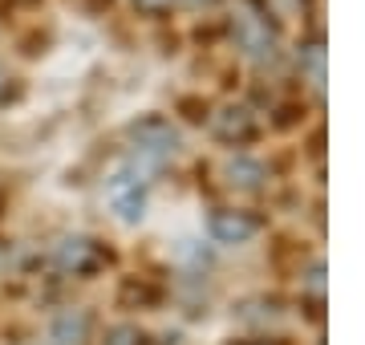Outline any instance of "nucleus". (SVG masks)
<instances>
[{
    "label": "nucleus",
    "instance_id": "1",
    "mask_svg": "<svg viewBox=\"0 0 365 345\" xmlns=\"http://www.w3.org/2000/svg\"><path fill=\"white\" fill-rule=\"evenodd\" d=\"M130 138H134V163L146 167V171L163 167L179 150V134L170 130V122H163V118H143L130 130Z\"/></svg>",
    "mask_w": 365,
    "mask_h": 345
},
{
    "label": "nucleus",
    "instance_id": "2",
    "mask_svg": "<svg viewBox=\"0 0 365 345\" xmlns=\"http://www.w3.org/2000/svg\"><path fill=\"white\" fill-rule=\"evenodd\" d=\"M143 200H146V167L126 163L122 171L110 179V203L122 220H138L143 215Z\"/></svg>",
    "mask_w": 365,
    "mask_h": 345
},
{
    "label": "nucleus",
    "instance_id": "3",
    "mask_svg": "<svg viewBox=\"0 0 365 345\" xmlns=\"http://www.w3.org/2000/svg\"><path fill=\"white\" fill-rule=\"evenodd\" d=\"M57 264L73 277H93L102 264H110V252L90 236H69L57 244Z\"/></svg>",
    "mask_w": 365,
    "mask_h": 345
},
{
    "label": "nucleus",
    "instance_id": "4",
    "mask_svg": "<svg viewBox=\"0 0 365 345\" xmlns=\"http://www.w3.org/2000/svg\"><path fill=\"white\" fill-rule=\"evenodd\" d=\"M260 232V220L248 212H215L211 215V236L220 244H244Z\"/></svg>",
    "mask_w": 365,
    "mask_h": 345
},
{
    "label": "nucleus",
    "instance_id": "5",
    "mask_svg": "<svg viewBox=\"0 0 365 345\" xmlns=\"http://www.w3.org/2000/svg\"><path fill=\"white\" fill-rule=\"evenodd\" d=\"M211 126H215V134L223 143H252L256 138V118L244 106H223Z\"/></svg>",
    "mask_w": 365,
    "mask_h": 345
},
{
    "label": "nucleus",
    "instance_id": "6",
    "mask_svg": "<svg viewBox=\"0 0 365 345\" xmlns=\"http://www.w3.org/2000/svg\"><path fill=\"white\" fill-rule=\"evenodd\" d=\"M86 337V313H61L53 321V341L57 345H81Z\"/></svg>",
    "mask_w": 365,
    "mask_h": 345
},
{
    "label": "nucleus",
    "instance_id": "7",
    "mask_svg": "<svg viewBox=\"0 0 365 345\" xmlns=\"http://www.w3.org/2000/svg\"><path fill=\"white\" fill-rule=\"evenodd\" d=\"M227 175H232V183L240 187H260V163H248V159H235L232 167H227Z\"/></svg>",
    "mask_w": 365,
    "mask_h": 345
},
{
    "label": "nucleus",
    "instance_id": "8",
    "mask_svg": "<svg viewBox=\"0 0 365 345\" xmlns=\"http://www.w3.org/2000/svg\"><path fill=\"white\" fill-rule=\"evenodd\" d=\"M106 345H150V337L138 325H114L106 333Z\"/></svg>",
    "mask_w": 365,
    "mask_h": 345
},
{
    "label": "nucleus",
    "instance_id": "9",
    "mask_svg": "<svg viewBox=\"0 0 365 345\" xmlns=\"http://www.w3.org/2000/svg\"><path fill=\"white\" fill-rule=\"evenodd\" d=\"M9 98H13V78H9V73L0 69V106H4Z\"/></svg>",
    "mask_w": 365,
    "mask_h": 345
}]
</instances>
